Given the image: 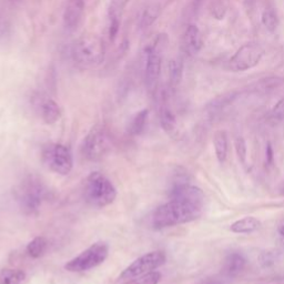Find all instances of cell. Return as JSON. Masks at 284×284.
Masks as SVG:
<instances>
[{"label":"cell","mask_w":284,"mask_h":284,"mask_svg":"<svg viewBox=\"0 0 284 284\" xmlns=\"http://www.w3.org/2000/svg\"><path fill=\"white\" fill-rule=\"evenodd\" d=\"M202 211V203L183 199H170L169 202L162 204L153 212L152 225L156 230H160L188 223L199 219Z\"/></svg>","instance_id":"cell-1"},{"label":"cell","mask_w":284,"mask_h":284,"mask_svg":"<svg viewBox=\"0 0 284 284\" xmlns=\"http://www.w3.org/2000/svg\"><path fill=\"white\" fill-rule=\"evenodd\" d=\"M83 195L90 206L103 208L115 201L117 190L112 182L102 173L93 172L86 179Z\"/></svg>","instance_id":"cell-2"},{"label":"cell","mask_w":284,"mask_h":284,"mask_svg":"<svg viewBox=\"0 0 284 284\" xmlns=\"http://www.w3.org/2000/svg\"><path fill=\"white\" fill-rule=\"evenodd\" d=\"M168 44L166 35H159L153 43L145 49L144 53V83L150 93H154L158 88L161 74L162 58Z\"/></svg>","instance_id":"cell-3"},{"label":"cell","mask_w":284,"mask_h":284,"mask_svg":"<svg viewBox=\"0 0 284 284\" xmlns=\"http://www.w3.org/2000/svg\"><path fill=\"white\" fill-rule=\"evenodd\" d=\"M106 48L103 41L98 36H82L74 43L72 47V57L77 64L87 68H95L104 60Z\"/></svg>","instance_id":"cell-4"},{"label":"cell","mask_w":284,"mask_h":284,"mask_svg":"<svg viewBox=\"0 0 284 284\" xmlns=\"http://www.w3.org/2000/svg\"><path fill=\"white\" fill-rule=\"evenodd\" d=\"M16 200L23 211L32 214L39 210L46 197V188L39 178L29 175L17 187Z\"/></svg>","instance_id":"cell-5"},{"label":"cell","mask_w":284,"mask_h":284,"mask_svg":"<svg viewBox=\"0 0 284 284\" xmlns=\"http://www.w3.org/2000/svg\"><path fill=\"white\" fill-rule=\"evenodd\" d=\"M109 248L104 242H95L76 258L66 263L65 269L69 272H85L98 266L106 261Z\"/></svg>","instance_id":"cell-6"},{"label":"cell","mask_w":284,"mask_h":284,"mask_svg":"<svg viewBox=\"0 0 284 284\" xmlns=\"http://www.w3.org/2000/svg\"><path fill=\"white\" fill-rule=\"evenodd\" d=\"M111 149V138L101 126L93 128L82 142V154L90 161L101 160Z\"/></svg>","instance_id":"cell-7"},{"label":"cell","mask_w":284,"mask_h":284,"mask_svg":"<svg viewBox=\"0 0 284 284\" xmlns=\"http://www.w3.org/2000/svg\"><path fill=\"white\" fill-rule=\"evenodd\" d=\"M43 161L48 169L61 175L70 173L73 166L71 150L61 143L48 144L43 151Z\"/></svg>","instance_id":"cell-8"},{"label":"cell","mask_w":284,"mask_h":284,"mask_svg":"<svg viewBox=\"0 0 284 284\" xmlns=\"http://www.w3.org/2000/svg\"><path fill=\"white\" fill-rule=\"evenodd\" d=\"M166 253L162 251H152L145 253L144 256L133 261L128 268L122 271L120 275L121 280H135L141 275L147 274L149 272L157 270L166 263Z\"/></svg>","instance_id":"cell-9"},{"label":"cell","mask_w":284,"mask_h":284,"mask_svg":"<svg viewBox=\"0 0 284 284\" xmlns=\"http://www.w3.org/2000/svg\"><path fill=\"white\" fill-rule=\"evenodd\" d=\"M264 49L261 45L250 43L243 45L229 60V69L233 72H240L254 68L261 61Z\"/></svg>","instance_id":"cell-10"},{"label":"cell","mask_w":284,"mask_h":284,"mask_svg":"<svg viewBox=\"0 0 284 284\" xmlns=\"http://www.w3.org/2000/svg\"><path fill=\"white\" fill-rule=\"evenodd\" d=\"M85 12V0H68L64 12V24L68 31H74Z\"/></svg>","instance_id":"cell-11"},{"label":"cell","mask_w":284,"mask_h":284,"mask_svg":"<svg viewBox=\"0 0 284 284\" xmlns=\"http://www.w3.org/2000/svg\"><path fill=\"white\" fill-rule=\"evenodd\" d=\"M130 0H110L109 7H108V20H109V38L111 41L116 39L118 35L121 17L126 9L127 5Z\"/></svg>","instance_id":"cell-12"},{"label":"cell","mask_w":284,"mask_h":284,"mask_svg":"<svg viewBox=\"0 0 284 284\" xmlns=\"http://www.w3.org/2000/svg\"><path fill=\"white\" fill-rule=\"evenodd\" d=\"M202 46L203 39L199 28L194 24H190L183 36V47H185L186 52L189 56L198 55L200 50L202 49Z\"/></svg>","instance_id":"cell-13"},{"label":"cell","mask_w":284,"mask_h":284,"mask_svg":"<svg viewBox=\"0 0 284 284\" xmlns=\"http://www.w3.org/2000/svg\"><path fill=\"white\" fill-rule=\"evenodd\" d=\"M246 266V260L240 252H232L225 258L223 264V274L228 278H236L243 272Z\"/></svg>","instance_id":"cell-14"},{"label":"cell","mask_w":284,"mask_h":284,"mask_svg":"<svg viewBox=\"0 0 284 284\" xmlns=\"http://www.w3.org/2000/svg\"><path fill=\"white\" fill-rule=\"evenodd\" d=\"M159 116H160V122L162 128H164V130L172 137L177 135V119H175L172 110H171L170 107L166 104V99L165 95H162L161 98Z\"/></svg>","instance_id":"cell-15"},{"label":"cell","mask_w":284,"mask_h":284,"mask_svg":"<svg viewBox=\"0 0 284 284\" xmlns=\"http://www.w3.org/2000/svg\"><path fill=\"white\" fill-rule=\"evenodd\" d=\"M261 222L254 216H245L243 219H240L236 221L235 223L231 224L230 230L235 233H239V235H249L257 231L260 229Z\"/></svg>","instance_id":"cell-16"},{"label":"cell","mask_w":284,"mask_h":284,"mask_svg":"<svg viewBox=\"0 0 284 284\" xmlns=\"http://www.w3.org/2000/svg\"><path fill=\"white\" fill-rule=\"evenodd\" d=\"M41 117L46 123L52 124L57 122L61 117L60 108L56 101L51 99H47L41 103Z\"/></svg>","instance_id":"cell-17"},{"label":"cell","mask_w":284,"mask_h":284,"mask_svg":"<svg viewBox=\"0 0 284 284\" xmlns=\"http://www.w3.org/2000/svg\"><path fill=\"white\" fill-rule=\"evenodd\" d=\"M213 145H214L215 156L220 164H223L228 154V136L225 131H216L213 136Z\"/></svg>","instance_id":"cell-18"},{"label":"cell","mask_w":284,"mask_h":284,"mask_svg":"<svg viewBox=\"0 0 284 284\" xmlns=\"http://www.w3.org/2000/svg\"><path fill=\"white\" fill-rule=\"evenodd\" d=\"M149 111L147 109H143L135 115V117L131 119L130 123H129L128 131L131 136H139L143 132L145 124H147Z\"/></svg>","instance_id":"cell-19"},{"label":"cell","mask_w":284,"mask_h":284,"mask_svg":"<svg viewBox=\"0 0 284 284\" xmlns=\"http://www.w3.org/2000/svg\"><path fill=\"white\" fill-rule=\"evenodd\" d=\"M26 274L18 269H3L0 271V284H23Z\"/></svg>","instance_id":"cell-20"},{"label":"cell","mask_w":284,"mask_h":284,"mask_svg":"<svg viewBox=\"0 0 284 284\" xmlns=\"http://www.w3.org/2000/svg\"><path fill=\"white\" fill-rule=\"evenodd\" d=\"M48 242L44 237H37L27 245V252L31 258L38 259L47 251Z\"/></svg>","instance_id":"cell-21"},{"label":"cell","mask_w":284,"mask_h":284,"mask_svg":"<svg viewBox=\"0 0 284 284\" xmlns=\"http://www.w3.org/2000/svg\"><path fill=\"white\" fill-rule=\"evenodd\" d=\"M183 65L180 59H172L169 62V83L171 89H174L181 81Z\"/></svg>","instance_id":"cell-22"},{"label":"cell","mask_w":284,"mask_h":284,"mask_svg":"<svg viewBox=\"0 0 284 284\" xmlns=\"http://www.w3.org/2000/svg\"><path fill=\"white\" fill-rule=\"evenodd\" d=\"M159 15H160V7L157 5L149 6L147 9L143 11V15L141 17L140 27L142 29H147L150 26H152L153 23L158 19Z\"/></svg>","instance_id":"cell-23"},{"label":"cell","mask_w":284,"mask_h":284,"mask_svg":"<svg viewBox=\"0 0 284 284\" xmlns=\"http://www.w3.org/2000/svg\"><path fill=\"white\" fill-rule=\"evenodd\" d=\"M262 24L268 30L274 31L279 26V19L273 9H266L262 14Z\"/></svg>","instance_id":"cell-24"},{"label":"cell","mask_w":284,"mask_h":284,"mask_svg":"<svg viewBox=\"0 0 284 284\" xmlns=\"http://www.w3.org/2000/svg\"><path fill=\"white\" fill-rule=\"evenodd\" d=\"M161 280V274L157 271H152L147 274L141 275L130 284H158Z\"/></svg>","instance_id":"cell-25"},{"label":"cell","mask_w":284,"mask_h":284,"mask_svg":"<svg viewBox=\"0 0 284 284\" xmlns=\"http://www.w3.org/2000/svg\"><path fill=\"white\" fill-rule=\"evenodd\" d=\"M235 147H236V151L237 157H239L240 160L243 162H245V159H246V143L243 138H237L236 142H235Z\"/></svg>","instance_id":"cell-26"},{"label":"cell","mask_w":284,"mask_h":284,"mask_svg":"<svg viewBox=\"0 0 284 284\" xmlns=\"http://www.w3.org/2000/svg\"><path fill=\"white\" fill-rule=\"evenodd\" d=\"M278 253L277 252H264L260 256V262L261 264L264 266V268H268V266L273 265L275 261H277Z\"/></svg>","instance_id":"cell-27"},{"label":"cell","mask_w":284,"mask_h":284,"mask_svg":"<svg viewBox=\"0 0 284 284\" xmlns=\"http://www.w3.org/2000/svg\"><path fill=\"white\" fill-rule=\"evenodd\" d=\"M271 116L275 120L281 121L284 119V98L279 100L278 103L273 107L272 111H271Z\"/></svg>","instance_id":"cell-28"},{"label":"cell","mask_w":284,"mask_h":284,"mask_svg":"<svg viewBox=\"0 0 284 284\" xmlns=\"http://www.w3.org/2000/svg\"><path fill=\"white\" fill-rule=\"evenodd\" d=\"M273 162V150L271 144L269 143L268 147H266V164L268 165H272Z\"/></svg>","instance_id":"cell-29"},{"label":"cell","mask_w":284,"mask_h":284,"mask_svg":"<svg viewBox=\"0 0 284 284\" xmlns=\"http://www.w3.org/2000/svg\"><path fill=\"white\" fill-rule=\"evenodd\" d=\"M279 237H280V240H281L282 244L284 245V224L281 225V227L279 228Z\"/></svg>","instance_id":"cell-30"}]
</instances>
